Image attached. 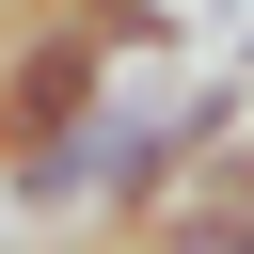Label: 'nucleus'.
<instances>
[{"mask_svg":"<svg viewBox=\"0 0 254 254\" xmlns=\"http://www.w3.org/2000/svg\"><path fill=\"white\" fill-rule=\"evenodd\" d=\"M0 254H16V238H0Z\"/></svg>","mask_w":254,"mask_h":254,"instance_id":"20e7f679","label":"nucleus"},{"mask_svg":"<svg viewBox=\"0 0 254 254\" xmlns=\"http://www.w3.org/2000/svg\"><path fill=\"white\" fill-rule=\"evenodd\" d=\"M206 254H254V206H222V238H206Z\"/></svg>","mask_w":254,"mask_h":254,"instance_id":"7ed1b4c3","label":"nucleus"},{"mask_svg":"<svg viewBox=\"0 0 254 254\" xmlns=\"http://www.w3.org/2000/svg\"><path fill=\"white\" fill-rule=\"evenodd\" d=\"M127 95V32L95 16V0H48L32 32H0V159H32V143H64V127H95Z\"/></svg>","mask_w":254,"mask_h":254,"instance_id":"f03ea898","label":"nucleus"},{"mask_svg":"<svg viewBox=\"0 0 254 254\" xmlns=\"http://www.w3.org/2000/svg\"><path fill=\"white\" fill-rule=\"evenodd\" d=\"M238 127H254V79L111 95L95 127H64V143L0 159V206H16V222H159V206L206 175V143H238Z\"/></svg>","mask_w":254,"mask_h":254,"instance_id":"f257e3e1","label":"nucleus"}]
</instances>
